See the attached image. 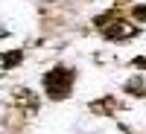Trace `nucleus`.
Masks as SVG:
<instances>
[{"mask_svg":"<svg viewBox=\"0 0 146 134\" xmlns=\"http://www.w3.org/2000/svg\"><path fill=\"white\" fill-rule=\"evenodd\" d=\"M94 26H96V32H100L105 41H111V44H129V41L140 38V26L131 18H126L123 12H117V9H108V12H102V15H96Z\"/></svg>","mask_w":146,"mask_h":134,"instance_id":"nucleus-1","label":"nucleus"},{"mask_svg":"<svg viewBox=\"0 0 146 134\" xmlns=\"http://www.w3.org/2000/svg\"><path fill=\"white\" fill-rule=\"evenodd\" d=\"M73 84H76V67L70 64H53L41 76V88L50 102H64L73 96Z\"/></svg>","mask_w":146,"mask_h":134,"instance_id":"nucleus-2","label":"nucleus"},{"mask_svg":"<svg viewBox=\"0 0 146 134\" xmlns=\"http://www.w3.org/2000/svg\"><path fill=\"white\" fill-rule=\"evenodd\" d=\"M12 105H15L21 114L32 117V114H38L41 99H38V93H35L32 88H15V90H12Z\"/></svg>","mask_w":146,"mask_h":134,"instance_id":"nucleus-3","label":"nucleus"},{"mask_svg":"<svg viewBox=\"0 0 146 134\" xmlns=\"http://www.w3.org/2000/svg\"><path fill=\"white\" fill-rule=\"evenodd\" d=\"M88 111L94 117H114L117 111H123V102H120L117 96H100V99L88 102Z\"/></svg>","mask_w":146,"mask_h":134,"instance_id":"nucleus-4","label":"nucleus"},{"mask_svg":"<svg viewBox=\"0 0 146 134\" xmlns=\"http://www.w3.org/2000/svg\"><path fill=\"white\" fill-rule=\"evenodd\" d=\"M123 90H126L129 96H135V99H146V82H143L140 76H131V79H126Z\"/></svg>","mask_w":146,"mask_h":134,"instance_id":"nucleus-5","label":"nucleus"},{"mask_svg":"<svg viewBox=\"0 0 146 134\" xmlns=\"http://www.w3.org/2000/svg\"><path fill=\"white\" fill-rule=\"evenodd\" d=\"M23 61V50H9V53H0V67L12 70V67H21Z\"/></svg>","mask_w":146,"mask_h":134,"instance_id":"nucleus-6","label":"nucleus"},{"mask_svg":"<svg viewBox=\"0 0 146 134\" xmlns=\"http://www.w3.org/2000/svg\"><path fill=\"white\" fill-rule=\"evenodd\" d=\"M135 23H146V3H135L131 6V15H129Z\"/></svg>","mask_w":146,"mask_h":134,"instance_id":"nucleus-7","label":"nucleus"},{"mask_svg":"<svg viewBox=\"0 0 146 134\" xmlns=\"http://www.w3.org/2000/svg\"><path fill=\"white\" fill-rule=\"evenodd\" d=\"M129 64L135 67V70H140V73H143V70H146V55H135V58H131Z\"/></svg>","mask_w":146,"mask_h":134,"instance_id":"nucleus-8","label":"nucleus"},{"mask_svg":"<svg viewBox=\"0 0 146 134\" xmlns=\"http://www.w3.org/2000/svg\"><path fill=\"white\" fill-rule=\"evenodd\" d=\"M120 131H126V128H123V125H120ZM126 134H129V131H126Z\"/></svg>","mask_w":146,"mask_h":134,"instance_id":"nucleus-9","label":"nucleus"}]
</instances>
